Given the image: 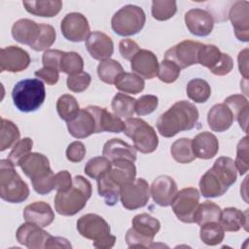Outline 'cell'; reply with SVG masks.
<instances>
[{
  "instance_id": "cell-53",
  "label": "cell",
  "mask_w": 249,
  "mask_h": 249,
  "mask_svg": "<svg viewBox=\"0 0 249 249\" xmlns=\"http://www.w3.org/2000/svg\"><path fill=\"white\" fill-rule=\"evenodd\" d=\"M64 52L59 50H47L43 53L42 62L44 67H51L59 71L60 59Z\"/></svg>"
},
{
  "instance_id": "cell-47",
  "label": "cell",
  "mask_w": 249,
  "mask_h": 249,
  "mask_svg": "<svg viewBox=\"0 0 249 249\" xmlns=\"http://www.w3.org/2000/svg\"><path fill=\"white\" fill-rule=\"evenodd\" d=\"M248 137L244 136L237 144L236 157L234 160L235 167L240 175H244L248 171Z\"/></svg>"
},
{
  "instance_id": "cell-7",
  "label": "cell",
  "mask_w": 249,
  "mask_h": 249,
  "mask_svg": "<svg viewBox=\"0 0 249 249\" xmlns=\"http://www.w3.org/2000/svg\"><path fill=\"white\" fill-rule=\"evenodd\" d=\"M12 98L14 105L20 112H34L45 101L46 89L44 83L37 78L21 80L15 85L12 90Z\"/></svg>"
},
{
  "instance_id": "cell-49",
  "label": "cell",
  "mask_w": 249,
  "mask_h": 249,
  "mask_svg": "<svg viewBox=\"0 0 249 249\" xmlns=\"http://www.w3.org/2000/svg\"><path fill=\"white\" fill-rule=\"evenodd\" d=\"M159 105V98L153 94H145L136 99L135 113L138 116H146L153 113Z\"/></svg>"
},
{
  "instance_id": "cell-8",
  "label": "cell",
  "mask_w": 249,
  "mask_h": 249,
  "mask_svg": "<svg viewBox=\"0 0 249 249\" xmlns=\"http://www.w3.org/2000/svg\"><path fill=\"white\" fill-rule=\"evenodd\" d=\"M160 229V221L148 213L137 214L132 219V227L125 233V242L129 248L156 247L154 237Z\"/></svg>"
},
{
  "instance_id": "cell-20",
  "label": "cell",
  "mask_w": 249,
  "mask_h": 249,
  "mask_svg": "<svg viewBox=\"0 0 249 249\" xmlns=\"http://www.w3.org/2000/svg\"><path fill=\"white\" fill-rule=\"evenodd\" d=\"M235 37L242 42L249 40V2L236 1L229 12Z\"/></svg>"
},
{
  "instance_id": "cell-15",
  "label": "cell",
  "mask_w": 249,
  "mask_h": 249,
  "mask_svg": "<svg viewBox=\"0 0 249 249\" xmlns=\"http://www.w3.org/2000/svg\"><path fill=\"white\" fill-rule=\"evenodd\" d=\"M201 44L196 41L184 40L168 49L164 53V59L173 61L180 69L197 64V55Z\"/></svg>"
},
{
  "instance_id": "cell-3",
  "label": "cell",
  "mask_w": 249,
  "mask_h": 249,
  "mask_svg": "<svg viewBox=\"0 0 249 249\" xmlns=\"http://www.w3.org/2000/svg\"><path fill=\"white\" fill-rule=\"evenodd\" d=\"M13 38L32 50L47 51L55 41V29L51 24L37 23L29 18H20L12 26Z\"/></svg>"
},
{
  "instance_id": "cell-46",
  "label": "cell",
  "mask_w": 249,
  "mask_h": 249,
  "mask_svg": "<svg viewBox=\"0 0 249 249\" xmlns=\"http://www.w3.org/2000/svg\"><path fill=\"white\" fill-rule=\"evenodd\" d=\"M33 147V140L29 137H24L20 139L12 149L8 156V160L15 165H18L20 160L26 155L31 153Z\"/></svg>"
},
{
  "instance_id": "cell-51",
  "label": "cell",
  "mask_w": 249,
  "mask_h": 249,
  "mask_svg": "<svg viewBox=\"0 0 249 249\" xmlns=\"http://www.w3.org/2000/svg\"><path fill=\"white\" fill-rule=\"evenodd\" d=\"M73 184V179L71 174L67 170H61L54 174L53 176V189L57 192L68 191Z\"/></svg>"
},
{
  "instance_id": "cell-11",
  "label": "cell",
  "mask_w": 249,
  "mask_h": 249,
  "mask_svg": "<svg viewBox=\"0 0 249 249\" xmlns=\"http://www.w3.org/2000/svg\"><path fill=\"white\" fill-rule=\"evenodd\" d=\"M124 134L133 141L136 151L150 154L157 150L159 138L156 130L146 121L140 118H129L125 121Z\"/></svg>"
},
{
  "instance_id": "cell-12",
  "label": "cell",
  "mask_w": 249,
  "mask_h": 249,
  "mask_svg": "<svg viewBox=\"0 0 249 249\" xmlns=\"http://www.w3.org/2000/svg\"><path fill=\"white\" fill-rule=\"evenodd\" d=\"M197 63L208 68L210 72L217 76L228 75L233 68V60L228 53H222L218 47L210 44H201Z\"/></svg>"
},
{
  "instance_id": "cell-21",
  "label": "cell",
  "mask_w": 249,
  "mask_h": 249,
  "mask_svg": "<svg viewBox=\"0 0 249 249\" xmlns=\"http://www.w3.org/2000/svg\"><path fill=\"white\" fill-rule=\"evenodd\" d=\"M177 192L176 182L168 175L158 176L153 181L150 188V194L153 200L162 207L171 205Z\"/></svg>"
},
{
  "instance_id": "cell-23",
  "label": "cell",
  "mask_w": 249,
  "mask_h": 249,
  "mask_svg": "<svg viewBox=\"0 0 249 249\" xmlns=\"http://www.w3.org/2000/svg\"><path fill=\"white\" fill-rule=\"evenodd\" d=\"M130 68L141 78L153 79L159 72L158 57L153 52L140 49L130 60Z\"/></svg>"
},
{
  "instance_id": "cell-36",
  "label": "cell",
  "mask_w": 249,
  "mask_h": 249,
  "mask_svg": "<svg viewBox=\"0 0 249 249\" xmlns=\"http://www.w3.org/2000/svg\"><path fill=\"white\" fill-rule=\"evenodd\" d=\"M77 99L71 94H62L56 101V111L61 120L66 123L74 120L80 112Z\"/></svg>"
},
{
  "instance_id": "cell-39",
  "label": "cell",
  "mask_w": 249,
  "mask_h": 249,
  "mask_svg": "<svg viewBox=\"0 0 249 249\" xmlns=\"http://www.w3.org/2000/svg\"><path fill=\"white\" fill-rule=\"evenodd\" d=\"M187 95L196 103L206 102L211 95L210 85L203 79L196 78L191 80L187 85Z\"/></svg>"
},
{
  "instance_id": "cell-41",
  "label": "cell",
  "mask_w": 249,
  "mask_h": 249,
  "mask_svg": "<svg viewBox=\"0 0 249 249\" xmlns=\"http://www.w3.org/2000/svg\"><path fill=\"white\" fill-rule=\"evenodd\" d=\"M199 237L204 244L214 246L223 241L225 231L219 222H209L200 226Z\"/></svg>"
},
{
  "instance_id": "cell-42",
  "label": "cell",
  "mask_w": 249,
  "mask_h": 249,
  "mask_svg": "<svg viewBox=\"0 0 249 249\" xmlns=\"http://www.w3.org/2000/svg\"><path fill=\"white\" fill-rule=\"evenodd\" d=\"M84 60L76 52H64L59 64V71L69 75L83 72Z\"/></svg>"
},
{
  "instance_id": "cell-43",
  "label": "cell",
  "mask_w": 249,
  "mask_h": 249,
  "mask_svg": "<svg viewBox=\"0 0 249 249\" xmlns=\"http://www.w3.org/2000/svg\"><path fill=\"white\" fill-rule=\"evenodd\" d=\"M112 167V162L104 156L94 157L88 160L84 172L92 179H98L107 173Z\"/></svg>"
},
{
  "instance_id": "cell-10",
  "label": "cell",
  "mask_w": 249,
  "mask_h": 249,
  "mask_svg": "<svg viewBox=\"0 0 249 249\" xmlns=\"http://www.w3.org/2000/svg\"><path fill=\"white\" fill-rule=\"evenodd\" d=\"M146 22V15L136 5H125L118 10L111 19L113 31L120 36H131L140 32Z\"/></svg>"
},
{
  "instance_id": "cell-5",
  "label": "cell",
  "mask_w": 249,
  "mask_h": 249,
  "mask_svg": "<svg viewBox=\"0 0 249 249\" xmlns=\"http://www.w3.org/2000/svg\"><path fill=\"white\" fill-rule=\"evenodd\" d=\"M92 188L90 182L81 175L73 179L72 187L66 192H57L54 196V208L62 216H73L86 206L90 198Z\"/></svg>"
},
{
  "instance_id": "cell-55",
  "label": "cell",
  "mask_w": 249,
  "mask_h": 249,
  "mask_svg": "<svg viewBox=\"0 0 249 249\" xmlns=\"http://www.w3.org/2000/svg\"><path fill=\"white\" fill-rule=\"evenodd\" d=\"M238 69L244 80L248 79V49H244L238 53Z\"/></svg>"
},
{
  "instance_id": "cell-30",
  "label": "cell",
  "mask_w": 249,
  "mask_h": 249,
  "mask_svg": "<svg viewBox=\"0 0 249 249\" xmlns=\"http://www.w3.org/2000/svg\"><path fill=\"white\" fill-rule=\"evenodd\" d=\"M225 231H238L241 228L248 230V209L241 211L235 207H227L221 212L219 220Z\"/></svg>"
},
{
  "instance_id": "cell-25",
  "label": "cell",
  "mask_w": 249,
  "mask_h": 249,
  "mask_svg": "<svg viewBox=\"0 0 249 249\" xmlns=\"http://www.w3.org/2000/svg\"><path fill=\"white\" fill-rule=\"evenodd\" d=\"M67 129L69 133L77 139H83L95 133V119L88 107L81 109L77 117L67 123Z\"/></svg>"
},
{
  "instance_id": "cell-31",
  "label": "cell",
  "mask_w": 249,
  "mask_h": 249,
  "mask_svg": "<svg viewBox=\"0 0 249 249\" xmlns=\"http://www.w3.org/2000/svg\"><path fill=\"white\" fill-rule=\"evenodd\" d=\"M229 109L231 111L233 120H236L240 127L247 132V124H248V110L249 104L248 100L242 94H233L230 95L224 100Z\"/></svg>"
},
{
  "instance_id": "cell-4",
  "label": "cell",
  "mask_w": 249,
  "mask_h": 249,
  "mask_svg": "<svg viewBox=\"0 0 249 249\" xmlns=\"http://www.w3.org/2000/svg\"><path fill=\"white\" fill-rule=\"evenodd\" d=\"M23 173L31 180L32 187L39 195L50 194L53 189V172L49 159L40 153H29L18 163Z\"/></svg>"
},
{
  "instance_id": "cell-1",
  "label": "cell",
  "mask_w": 249,
  "mask_h": 249,
  "mask_svg": "<svg viewBox=\"0 0 249 249\" xmlns=\"http://www.w3.org/2000/svg\"><path fill=\"white\" fill-rule=\"evenodd\" d=\"M236 179L237 169L233 160L229 157H220L201 176L199 190L204 197L222 196Z\"/></svg>"
},
{
  "instance_id": "cell-9",
  "label": "cell",
  "mask_w": 249,
  "mask_h": 249,
  "mask_svg": "<svg viewBox=\"0 0 249 249\" xmlns=\"http://www.w3.org/2000/svg\"><path fill=\"white\" fill-rule=\"evenodd\" d=\"M29 196V188L7 159L0 160V196L10 203L23 202Z\"/></svg>"
},
{
  "instance_id": "cell-52",
  "label": "cell",
  "mask_w": 249,
  "mask_h": 249,
  "mask_svg": "<svg viewBox=\"0 0 249 249\" xmlns=\"http://www.w3.org/2000/svg\"><path fill=\"white\" fill-rule=\"evenodd\" d=\"M139 50L138 44L132 39H123L119 43V52L126 60H131Z\"/></svg>"
},
{
  "instance_id": "cell-13",
  "label": "cell",
  "mask_w": 249,
  "mask_h": 249,
  "mask_svg": "<svg viewBox=\"0 0 249 249\" xmlns=\"http://www.w3.org/2000/svg\"><path fill=\"white\" fill-rule=\"evenodd\" d=\"M150 186L143 178L135 179L124 185L120 190V200L127 210L144 207L150 198Z\"/></svg>"
},
{
  "instance_id": "cell-22",
  "label": "cell",
  "mask_w": 249,
  "mask_h": 249,
  "mask_svg": "<svg viewBox=\"0 0 249 249\" xmlns=\"http://www.w3.org/2000/svg\"><path fill=\"white\" fill-rule=\"evenodd\" d=\"M86 48L93 59L105 60L114 53L113 40L101 31L90 32L85 42Z\"/></svg>"
},
{
  "instance_id": "cell-16",
  "label": "cell",
  "mask_w": 249,
  "mask_h": 249,
  "mask_svg": "<svg viewBox=\"0 0 249 249\" xmlns=\"http://www.w3.org/2000/svg\"><path fill=\"white\" fill-rule=\"evenodd\" d=\"M63 37L71 42H82L89 35V24L87 18L81 13H69L60 22Z\"/></svg>"
},
{
  "instance_id": "cell-19",
  "label": "cell",
  "mask_w": 249,
  "mask_h": 249,
  "mask_svg": "<svg viewBox=\"0 0 249 249\" xmlns=\"http://www.w3.org/2000/svg\"><path fill=\"white\" fill-rule=\"evenodd\" d=\"M185 23L193 35L205 37L212 32L214 18L208 11L195 8L189 10L185 14Z\"/></svg>"
},
{
  "instance_id": "cell-28",
  "label": "cell",
  "mask_w": 249,
  "mask_h": 249,
  "mask_svg": "<svg viewBox=\"0 0 249 249\" xmlns=\"http://www.w3.org/2000/svg\"><path fill=\"white\" fill-rule=\"evenodd\" d=\"M192 147L196 158L210 160L214 158L219 151V141L213 133L202 131L196 134L192 140Z\"/></svg>"
},
{
  "instance_id": "cell-50",
  "label": "cell",
  "mask_w": 249,
  "mask_h": 249,
  "mask_svg": "<svg viewBox=\"0 0 249 249\" xmlns=\"http://www.w3.org/2000/svg\"><path fill=\"white\" fill-rule=\"evenodd\" d=\"M86 156V147L81 141L70 143L66 149V158L71 162H80Z\"/></svg>"
},
{
  "instance_id": "cell-32",
  "label": "cell",
  "mask_w": 249,
  "mask_h": 249,
  "mask_svg": "<svg viewBox=\"0 0 249 249\" xmlns=\"http://www.w3.org/2000/svg\"><path fill=\"white\" fill-rule=\"evenodd\" d=\"M22 5L29 14L43 18H53L62 8V2L60 0L22 1Z\"/></svg>"
},
{
  "instance_id": "cell-17",
  "label": "cell",
  "mask_w": 249,
  "mask_h": 249,
  "mask_svg": "<svg viewBox=\"0 0 249 249\" xmlns=\"http://www.w3.org/2000/svg\"><path fill=\"white\" fill-rule=\"evenodd\" d=\"M16 236L19 244L29 249H45L52 234L44 231L42 227L26 222L18 228Z\"/></svg>"
},
{
  "instance_id": "cell-26",
  "label": "cell",
  "mask_w": 249,
  "mask_h": 249,
  "mask_svg": "<svg viewBox=\"0 0 249 249\" xmlns=\"http://www.w3.org/2000/svg\"><path fill=\"white\" fill-rule=\"evenodd\" d=\"M102 155L111 162L117 160H136V149L119 138L108 140L102 150Z\"/></svg>"
},
{
  "instance_id": "cell-27",
  "label": "cell",
  "mask_w": 249,
  "mask_h": 249,
  "mask_svg": "<svg viewBox=\"0 0 249 249\" xmlns=\"http://www.w3.org/2000/svg\"><path fill=\"white\" fill-rule=\"evenodd\" d=\"M23 218L26 222L45 228L53 222L54 213L49 203L35 201L25 206L23 210Z\"/></svg>"
},
{
  "instance_id": "cell-29",
  "label": "cell",
  "mask_w": 249,
  "mask_h": 249,
  "mask_svg": "<svg viewBox=\"0 0 249 249\" xmlns=\"http://www.w3.org/2000/svg\"><path fill=\"white\" fill-rule=\"evenodd\" d=\"M233 116L229 107L224 103L213 105L207 114V123L209 127L216 132L228 130L232 123Z\"/></svg>"
},
{
  "instance_id": "cell-24",
  "label": "cell",
  "mask_w": 249,
  "mask_h": 249,
  "mask_svg": "<svg viewBox=\"0 0 249 249\" xmlns=\"http://www.w3.org/2000/svg\"><path fill=\"white\" fill-rule=\"evenodd\" d=\"M88 109L92 113L95 124H96V131L95 133L100 132H114L120 133L124 130L125 124L121 120V118L116 115L111 114L106 108L89 105Z\"/></svg>"
},
{
  "instance_id": "cell-33",
  "label": "cell",
  "mask_w": 249,
  "mask_h": 249,
  "mask_svg": "<svg viewBox=\"0 0 249 249\" xmlns=\"http://www.w3.org/2000/svg\"><path fill=\"white\" fill-rule=\"evenodd\" d=\"M115 88L124 93L137 94L141 92L145 88V82L143 78L135 73L123 72L118 76L115 81Z\"/></svg>"
},
{
  "instance_id": "cell-45",
  "label": "cell",
  "mask_w": 249,
  "mask_h": 249,
  "mask_svg": "<svg viewBox=\"0 0 249 249\" xmlns=\"http://www.w3.org/2000/svg\"><path fill=\"white\" fill-rule=\"evenodd\" d=\"M180 72L181 69L177 64L171 60L163 59L159 65V72L157 76L161 82L165 84H171L179 78Z\"/></svg>"
},
{
  "instance_id": "cell-14",
  "label": "cell",
  "mask_w": 249,
  "mask_h": 249,
  "mask_svg": "<svg viewBox=\"0 0 249 249\" xmlns=\"http://www.w3.org/2000/svg\"><path fill=\"white\" fill-rule=\"evenodd\" d=\"M199 204V193L194 187H188L176 193L171 206L174 214L183 223H194L193 216Z\"/></svg>"
},
{
  "instance_id": "cell-40",
  "label": "cell",
  "mask_w": 249,
  "mask_h": 249,
  "mask_svg": "<svg viewBox=\"0 0 249 249\" xmlns=\"http://www.w3.org/2000/svg\"><path fill=\"white\" fill-rule=\"evenodd\" d=\"M124 72L121 63L115 59H105L100 61L97 66V74L99 79L109 85H114L116 79Z\"/></svg>"
},
{
  "instance_id": "cell-56",
  "label": "cell",
  "mask_w": 249,
  "mask_h": 249,
  "mask_svg": "<svg viewBox=\"0 0 249 249\" xmlns=\"http://www.w3.org/2000/svg\"><path fill=\"white\" fill-rule=\"evenodd\" d=\"M71 247L72 245L66 238L60 237V236H53V235L51 236L47 244V248H71Z\"/></svg>"
},
{
  "instance_id": "cell-2",
  "label": "cell",
  "mask_w": 249,
  "mask_h": 249,
  "mask_svg": "<svg viewBox=\"0 0 249 249\" xmlns=\"http://www.w3.org/2000/svg\"><path fill=\"white\" fill-rule=\"evenodd\" d=\"M198 118V110L195 104L187 100H180L159 117L157 128L161 136L170 138L178 132L194 128Z\"/></svg>"
},
{
  "instance_id": "cell-37",
  "label": "cell",
  "mask_w": 249,
  "mask_h": 249,
  "mask_svg": "<svg viewBox=\"0 0 249 249\" xmlns=\"http://www.w3.org/2000/svg\"><path fill=\"white\" fill-rule=\"evenodd\" d=\"M20 137L18 127L9 120L1 119V132H0V151L3 152L9 148L14 147Z\"/></svg>"
},
{
  "instance_id": "cell-34",
  "label": "cell",
  "mask_w": 249,
  "mask_h": 249,
  "mask_svg": "<svg viewBox=\"0 0 249 249\" xmlns=\"http://www.w3.org/2000/svg\"><path fill=\"white\" fill-rule=\"evenodd\" d=\"M221 212L222 210L218 204L206 200L197 205L194 213L193 220L194 223L197 224L199 227L209 222H219Z\"/></svg>"
},
{
  "instance_id": "cell-38",
  "label": "cell",
  "mask_w": 249,
  "mask_h": 249,
  "mask_svg": "<svg viewBox=\"0 0 249 249\" xmlns=\"http://www.w3.org/2000/svg\"><path fill=\"white\" fill-rule=\"evenodd\" d=\"M170 153L173 159L179 163H190L196 159L192 147V139L190 138L175 140L171 145Z\"/></svg>"
},
{
  "instance_id": "cell-18",
  "label": "cell",
  "mask_w": 249,
  "mask_h": 249,
  "mask_svg": "<svg viewBox=\"0 0 249 249\" xmlns=\"http://www.w3.org/2000/svg\"><path fill=\"white\" fill-rule=\"evenodd\" d=\"M30 61L28 53L18 46H9L0 51V72H21L29 66Z\"/></svg>"
},
{
  "instance_id": "cell-48",
  "label": "cell",
  "mask_w": 249,
  "mask_h": 249,
  "mask_svg": "<svg viewBox=\"0 0 249 249\" xmlns=\"http://www.w3.org/2000/svg\"><path fill=\"white\" fill-rule=\"evenodd\" d=\"M91 82V77L87 72H80L74 75H69L66 80L68 89L73 92H82L86 90Z\"/></svg>"
},
{
  "instance_id": "cell-35",
  "label": "cell",
  "mask_w": 249,
  "mask_h": 249,
  "mask_svg": "<svg viewBox=\"0 0 249 249\" xmlns=\"http://www.w3.org/2000/svg\"><path fill=\"white\" fill-rule=\"evenodd\" d=\"M135 98L127 94L118 92L113 97L111 103L114 115H116L119 118H124L126 120L132 118L135 112Z\"/></svg>"
},
{
  "instance_id": "cell-6",
  "label": "cell",
  "mask_w": 249,
  "mask_h": 249,
  "mask_svg": "<svg viewBox=\"0 0 249 249\" xmlns=\"http://www.w3.org/2000/svg\"><path fill=\"white\" fill-rule=\"evenodd\" d=\"M77 231L85 238L92 240V245L98 249H109L115 245L116 236L111 234L109 224L101 216L89 213L77 221Z\"/></svg>"
},
{
  "instance_id": "cell-54",
  "label": "cell",
  "mask_w": 249,
  "mask_h": 249,
  "mask_svg": "<svg viewBox=\"0 0 249 249\" xmlns=\"http://www.w3.org/2000/svg\"><path fill=\"white\" fill-rule=\"evenodd\" d=\"M35 76L39 79H42L45 83L50 86L55 85L59 79V71L51 67H43L35 71Z\"/></svg>"
},
{
  "instance_id": "cell-44",
  "label": "cell",
  "mask_w": 249,
  "mask_h": 249,
  "mask_svg": "<svg viewBox=\"0 0 249 249\" xmlns=\"http://www.w3.org/2000/svg\"><path fill=\"white\" fill-rule=\"evenodd\" d=\"M177 12L175 0H154L152 1V16L155 19L163 21L171 18Z\"/></svg>"
}]
</instances>
